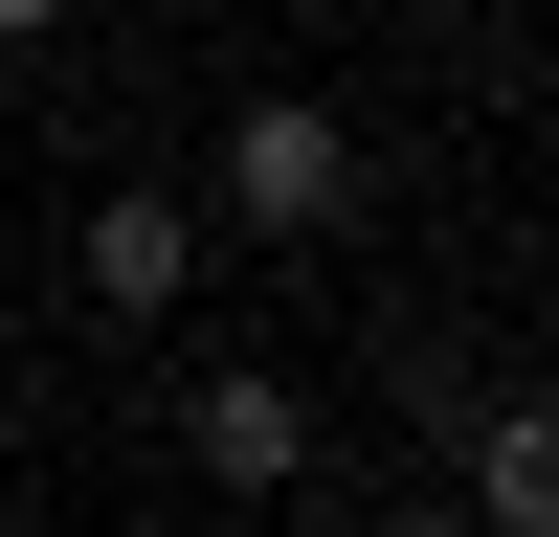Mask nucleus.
<instances>
[{
  "label": "nucleus",
  "mask_w": 559,
  "mask_h": 537,
  "mask_svg": "<svg viewBox=\"0 0 559 537\" xmlns=\"http://www.w3.org/2000/svg\"><path fill=\"white\" fill-rule=\"evenodd\" d=\"M179 537H247V515H179Z\"/></svg>",
  "instance_id": "0eeeda50"
},
{
  "label": "nucleus",
  "mask_w": 559,
  "mask_h": 537,
  "mask_svg": "<svg viewBox=\"0 0 559 537\" xmlns=\"http://www.w3.org/2000/svg\"><path fill=\"white\" fill-rule=\"evenodd\" d=\"M179 448H202V515H269V492L313 470V403L269 381V358H224V381H179Z\"/></svg>",
  "instance_id": "f03ea898"
},
{
  "label": "nucleus",
  "mask_w": 559,
  "mask_h": 537,
  "mask_svg": "<svg viewBox=\"0 0 559 537\" xmlns=\"http://www.w3.org/2000/svg\"><path fill=\"white\" fill-rule=\"evenodd\" d=\"M90 313H179V291H202V202H90Z\"/></svg>",
  "instance_id": "7ed1b4c3"
},
{
  "label": "nucleus",
  "mask_w": 559,
  "mask_h": 537,
  "mask_svg": "<svg viewBox=\"0 0 559 537\" xmlns=\"http://www.w3.org/2000/svg\"><path fill=\"white\" fill-rule=\"evenodd\" d=\"M381 537H492V515H381Z\"/></svg>",
  "instance_id": "39448f33"
},
{
  "label": "nucleus",
  "mask_w": 559,
  "mask_h": 537,
  "mask_svg": "<svg viewBox=\"0 0 559 537\" xmlns=\"http://www.w3.org/2000/svg\"><path fill=\"white\" fill-rule=\"evenodd\" d=\"M336 202H358V134L313 112V90H247V134H224V224H247V247H313Z\"/></svg>",
  "instance_id": "f257e3e1"
},
{
  "label": "nucleus",
  "mask_w": 559,
  "mask_h": 537,
  "mask_svg": "<svg viewBox=\"0 0 559 537\" xmlns=\"http://www.w3.org/2000/svg\"><path fill=\"white\" fill-rule=\"evenodd\" d=\"M0 23H68V0H0Z\"/></svg>",
  "instance_id": "423d86ee"
},
{
  "label": "nucleus",
  "mask_w": 559,
  "mask_h": 537,
  "mask_svg": "<svg viewBox=\"0 0 559 537\" xmlns=\"http://www.w3.org/2000/svg\"><path fill=\"white\" fill-rule=\"evenodd\" d=\"M471 515L492 537H559V403H471Z\"/></svg>",
  "instance_id": "20e7f679"
}]
</instances>
